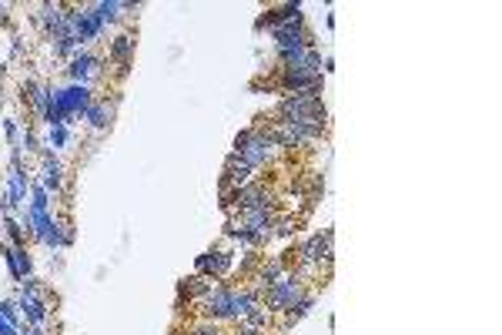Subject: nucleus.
Instances as JSON below:
<instances>
[{"mask_svg": "<svg viewBox=\"0 0 502 335\" xmlns=\"http://www.w3.org/2000/svg\"><path fill=\"white\" fill-rule=\"evenodd\" d=\"M91 94H94V91L84 88V84H67V88L51 91V104H47V114H44L47 128H54V124H67L71 118L84 114V111H88V104L94 100Z\"/></svg>", "mask_w": 502, "mask_h": 335, "instance_id": "nucleus-1", "label": "nucleus"}, {"mask_svg": "<svg viewBox=\"0 0 502 335\" xmlns=\"http://www.w3.org/2000/svg\"><path fill=\"white\" fill-rule=\"evenodd\" d=\"M275 141H272V134L268 131H262V128H245V131L235 138V155L245 161L248 168H265L268 161L275 158Z\"/></svg>", "mask_w": 502, "mask_h": 335, "instance_id": "nucleus-2", "label": "nucleus"}, {"mask_svg": "<svg viewBox=\"0 0 502 335\" xmlns=\"http://www.w3.org/2000/svg\"><path fill=\"white\" fill-rule=\"evenodd\" d=\"M278 121H325L322 94H285L278 100Z\"/></svg>", "mask_w": 502, "mask_h": 335, "instance_id": "nucleus-3", "label": "nucleus"}, {"mask_svg": "<svg viewBox=\"0 0 502 335\" xmlns=\"http://www.w3.org/2000/svg\"><path fill=\"white\" fill-rule=\"evenodd\" d=\"M305 295H308L305 282H298L295 275H285L278 285H272V289L262 292V305L268 309V312H292Z\"/></svg>", "mask_w": 502, "mask_h": 335, "instance_id": "nucleus-4", "label": "nucleus"}, {"mask_svg": "<svg viewBox=\"0 0 502 335\" xmlns=\"http://www.w3.org/2000/svg\"><path fill=\"white\" fill-rule=\"evenodd\" d=\"M104 61H101L98 54H91V51H77L74 57H71V64H67V78H71V84H84V88H91L94 81H101V74H104Z\"/></svg>", "mask_w": 502, "mask_h": 335, "instance_id": "nucleus-5", "label": "nucleus"}, {"mask_svg": "<svg viewBox=\"0 0 502 335\" xmlns=\"http://www.w3.org/2000/svg\"><path fill=\"white\" fill-rule=\"evenodd\" d=\"M332 258H335V248H332V232H322V234H312L308 242H302L298 248V262H305V265L318 268L322 265H332Z\"/></svg>", "mask_w": 502, "mask_h": 335, "instance_id": "nucleus-6", "label": "nucleus"}, {"mask_svg": "<svg viewBox=\"0 0 502 335\" xmlns=\"http://www.w3.org/2000/svg\"><path fill=\"white\" fill-rule=\"evenodd\" d=\"M198 309L208 322H225L231 319V285H211L205 299L198 302Z\"/></svg>", "mask_w": 502, "mask_h": 335, "instance_id": "nucleus-7", "label": "nucleus"}, {"mask_svg": "<svg viewBox=\"0 0 502 335\" xmlns=\"http://www.w3.org/2000/svg\"><path fill=\"white\" fill-rule=\"evenodd\" d=\"M195 268H198V275H205V279H211V282L225 279L231 272V255H228V248H225V242L215 245L211 252H205V255H198Z\"/></svg>", "mask_w": 502, "mask_h": 335, "instance_id": "nucleus-8", "label": "nucleus"}, {"mask_svg": "<svg viewBox=\"0 0 502 335\" xmlns=\"http://www.w3.org/2000/svg\"><path fill=\"white\" fill-rule=\"evenodd\" d=\"M0 255H4V262H7V268H11V279L17 282V285L34 275V258L27 255V248L4 242V245H0Z\"/></svg>", "mask_w": 502, "mask_h": 335, "instance_id": "nucleus-9", "label": "nucleus"}, {"mask_svg": "<svg viewBox=\"0 0 502 335\" xmlns=\"http://www.w3.org/2000/svg\"><path fill=\"white\" fill-rule=\"evenodd\" d=\"M34 21L44 27V34L54 41V37H61L67 27V7L64 4H41L37 7V14H34Z\"/></svg>", "mask_w": 502, "mask_h": 335, "instance_id": "nucleus-10", "label": "nucleus"}, {"mask_svg": "<svg viewBox=\"0 0 502 335\" xmlns=\"http://www.w3.org/2000/svg\"><path fill=\"white\" fill-rule=\"evenodd\" d=\"M108 57L118 64V74H128V67L134 61V37L131 34H118L108 44Z\"/></svg>", "mask_w": 502, "mask_h": 335, "instance_id": "nucleus-11", "label": "nucleus"}, {"mask_svg": "<svg viewBox=\"0 0 502 335\" xmlns=\"http://www.w3.org/2000/svg\"><path fill=\"white\" fill-rule=\"evenodd\" d=\"M114 108H118V98L114 100H91L88 111L81 114V118H84L94 131H104V128H111V121H114Z\"/></svg>", "mask_w": 502, "mask_h": 335, "instance_id": "nucleus-12", "label": "nucleus"}, {"mask_svg": "<svg viewBox=\"0 0 502 335\" xmlns=\"http://www.w3.org/2000/svg\"><path fill=\"white\" fill-rule=\"evenodd\" d=\"M255 309H262V295L255 289H231V319L241 322L245 315H251Z\"/></svg>", "mask_w": 502, "mask_h": 335, "instance_id": "nucleus-13", "label": "nucleus"}, {"mask_svg": "<svg viewBox=\"0 0 502 335\" xmlns=\"http://www.w3.org/2000/svg\"><path fill=\"white\" fill-rule=\"evenodd\" d=\"M41 175H44V178H41V188H44L47 195H51V191L57 195V191L64 188V168H61V161H57L51 151H44V158H41Z\"/></svg>", "mask_w": 502, "mask_h": 335, "instance_id": "nucleus-14", "label": "nucleus"}, {"mask_svg": "<svg viewBox=\"0 0 502 335\" xmlns=\"http://www.w3.org/2000/svg\"><path fill=\"white\" fill-rule=\"evenodd\" d=\"M285 275H288V272H285V258H268V262L262 265V272H258V279H255V282H258V285H255V292L262 295L265 289L278 285Z\"/></svg>", "mask_w": 502, "mask_h": 335, "instance_id": "nucleus-15", "label": "nucleus"}, {"mask_svg": "<svg viewBox=\"0 0 502 335\" xmlns=\"http://www.w3.org/2000/svg\"><path fill=\"white\" fill-rule=\"evenodd\" d=\"M51 91L47 84H41V81H24V94H27V100H31V108L37 118H44L47 114V104H51Z\"/></svg>", "mask_w": 502, "mask_h": 335, "instance_id": "nucleus-16", "label": "nucleus"}, {"mask_svg": "<svg viewBox=\"0 0 502 335\" xmlns=\"http://www.w3.org/2000/svg\"><path fill=\"white\" fill-rule=\"evenodd\" d=\"M268 315H272V312H268L265 305H262V309H255L251 315H245V319L238 322L241 325V335H262L265 325H268Z\"/></svg>", "mask_w": 502, "mask_h": 335, "instance_id": "nucleus-17", "label": "nucleus"}, {"mask_svg": "<svg viewBox=\"0 0 502 335\" xmlns=\"http://www.w3.org/2000/svg\"><path fill=\"white\" fill-rule=\"evenodd\" d=\"M211 292V279H205V275H191V279L181 282V295H188V299L201 302Z\"/></svg>", "mask_w": 502, "mask_h": 335, "instance_id": "nucleus-18", "label": "nucleus"}, {"mask_svg": "<svg viewBox=\"0 0 502 335\" xmlns=\"http://www.w3.org/2000/svg\"><path fill=\"white\" fill-rule=\"evenodd\" d=\"M94 11H98L101 24L108 27V24H118V21H121V11H124V4H114V0H101V4H94Z\"/></svg>", "mask_w": 502, "mask_h": 335, "instance_id": "nucleus-19", "label": "nucleus"}, {"mask_svg": "<svg viewBox=\"0 0 502 335\" xmlns=\"http://www.w3.org/2000/svg\"><path fill=\"white\" fill-rule=\"evenodd\" d=\"M4 228H7V234H11V245H21L24 248V232H27V228H24V225L17 222L14 215H4Z\"/></svg>", "mask_w": 502, "mask_h": 335, "instance_id": "nucleus-20", "label": "nucleus"}, {"mask_svg": "<svg viewBox=\"0 0 502 335\" xmlns=\"http://www.w3.org/2000/svg\"><path fill=\"white\" fill-rule=\"evenodd\" d=\"M312 305H315V295H305V299L298 302L292 312H285V315H288V322H298V319H305V315L312 312Z\"/></svg>", "mask_w": 502, "mask_h": 335, "instance_id": "nucleus-21", "label": "nucleus"}, {"mask_svg": "<svg viewBox=\"0 0 502 335\" xmlns=\"http://www.w3.org/2000/svg\"><path fill=\"white\" fill-rule=\"evenodd\" d=\"M31 195H34V201H31V208H41V212H47V205H51V195H47L41 185H34L31 188Z\"/></svg>", "mask_w": 502, "mask_h": 335, "instance_id": "nucleus-22", "label": "nucleus"}, {"mask_svg": "<svg viewBox=\"0 0 502 335\" xmlns=\"http://www.w3.org/2000/svg\"><path fill=\"white\" fill-rule=\"evenodd\" d=\"M275 228L282 234H295L298 232V218H292V215H282V218H275Z\"/></svg>", "mask_w": 502, "mask_h": 335, "instance_id": "nucleus-23", "label": "nucleus"}, {"mask_svg": "<svg viewBox=\"0 0 502 335\" xmlns=\"http://www.w3.org/2000/svg\"><path fill=\"white\" fill-rule=\"evenodd\" d=\"M67 138H71V134H67V124H54V128H51V145L54 148H64Z\"/></svg>", "mask_w": 502, "mask_h": 335, "instance_id": "nucleus-24", "label": "nucleus"}, {"mask_svg": "<svg viewBox=\"0 0 502 335\" xmlns=\"http://www.w3.org/2000/svg\"><path fill=\"white\" fill-rule=\"evenodd\" d=\"M37 134L31 131V128H27V131H24V138H21V151H27V155H31V151H37Z\"/></svg>", "mask_w": 502, "mask_h": 335, "instance_id": "nucleus-25", "label": "nucleus"}, {"mask_svg": "<svg viewBox=\"0 0 502 335\" xmlns=\"http://www.w3.org/2000/svg\"><path fill=\"white\" fill-rule=\"evenodd\" d=\"M0 335H17V322H11L4 312H0Z\"/></svg>", "mask_w": 502, "mask_h": 335, "instance_id": "nucleus-26", "label": "nucleus"}]
</instances>
